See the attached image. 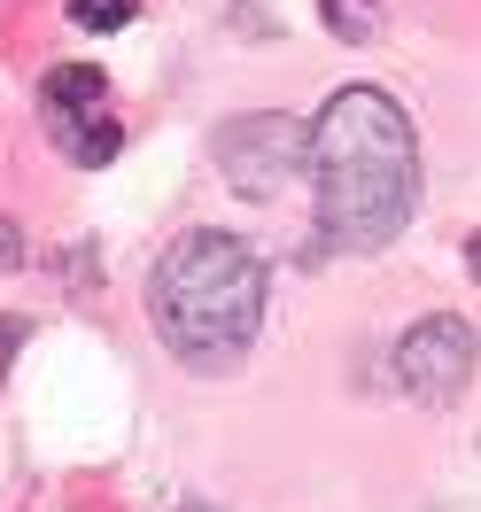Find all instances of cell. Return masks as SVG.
<instances>
[{
  "instance_id": "cell-11",
  "label": "cell",
  "mask_w": 481,
  "mask_h": 512,
  "mask_svg": "<svg viewBox=\"0 0 481 512\" xmlns=\"http://www.w3.org/2000/svg\"><path fill=\"white\" fill-rule=\"evenodd\" d=\"M466 272H474V280H481V233H474V241H466Z\"/></svg>"
},
{
  "instance_id": "cell-9",
  "label": "cell",
  "mask_w": 481,
  "mask_h": 512,
  "mask_svg": "<svg viewBox=\"0 0 481 512\" xmlns=\"http://www.w3.org/2000/svg\"><path fill=\"white\" fill-rule=\"evenodd\" d=\"M24 342H32V326H24V319H0V381H8V365H16Z\"/></svg>"
},
{
  "instance_id": "cell-7",
  "label": "cell",
  "mask_w": 481,
  "mask_h": 512,
  "mask_svg": "<svg viewBox=\"0 0 481 512\" xmlns=\"http://www.w3.org/2000/svg\"><path fill=\"white\" fill-rule=\"evenodd\" d=\"M319 16H326V32L350 39V47H365L381 32V0H319Z\"/></svg>"
},
{
  "instance_id": "cell-3",
  "label": "cell",
  "mask_w": 481,
  "mask_h": 512,
  "mask_svg": "<svg viewBox=\"0 0 481 512\" xmlns=\"http://www.w3.org/2000/svg\"><path fill=\"white\" fill-rule=\"evenodd\" d=\"M210 156H218V171H225L241 194H280V187L295 179V163L311 156V132L295 125V117H280V109H257V117L218 125Z\"/></svg>"
},
{
  "instance_id": "cell-6",
  "label": "cell",
  "mask_w": 481,
  "mask_h": 512,
  "mask_svg": "<svg viewBox=\"0 0 481 512\" xmlns=\"http://www.w3.org/2000/svg\"><path fill=\"white\" fill-rule=\"evenodd\" d=\"M47 132L70 148V163H78V171H101V163L125 148V125H117L109 109H101V117H78V125H47Z\"/></svg>"
},
{
  "instance_id": "cell-1",
  "label": "cell",
  "mask_w": 481,
  "mask_h": 512,
  "mask_svg": "<svg viewBox=\"0 0 481 512\" xmlns=\"http://www.w3.org/2000/svg\"><path fill=\"white\" fill-rule=\"evenodd\" d=\"M319 233L334 249H381L419 202V132L381 86H342L311 125Z\"/></svg>"
},
{
  "instance_id": "cell-8",
  "label": "cell",
  "mask_w": 481,
  "mask_h": 512,
  "mask_svg": "<svg viewBox=\"0 0 481 512\" xmlns=\"http://www.w3.org/2000/svg\"><path fill=\"white\" fill-rule=\"evenodd\" d=\"M132 8H140V0H70V24H86V32H117V24H132Z\"/></svg>"
},
{
  "instance_id": "cell-10",
  "label": "cell",
  "mask_w": 481,
  "mask_h": 512,
  "mask_svg": "<svg viewBox=\"0 0 481 512\" xmlns=\"http://www.w3.org/2000/svg\"><path fill=\"white\" fill-rule=\"evenodd\" d=\"M0 264H24V233H16V218H0Z\"/></svg>"
},
{
  "instance_id": "cell-5",
  "label": "cell",
  "mask_w": 481,
  "mask_h": 512,
  "mask_svg": "<svg viewBox=\"0 0 481 512\" xmlns=\"http://www.w3.org/2000/svg\"><path fill=\"white\" fill-rule=\"evenodd\" d=\"M39 101H47V125H78V117H101V101H109V78H101L94 63H63V70H47Z\"/></svg>"
},
{
  "instance_id": "cell-12",
  "label": "cell",
  "mask_w": 481,
  "mask_h": 512,
  "mask_svg": "<svg viewBox=\"0 0 481 512\" xmlns=\"http://www.w3.org/2000/svg\"><path fill=\"white\" fill-rule=\"evenodd\" d=\"M194 512H202V505H194Z\"/></svg>"
},
{
  "instance_id": "cell-4",
  "label": "cell",
  "mask_w": 481,
  "mask_h": 512,
  "mask_svg": "<svg viewBox=\"0 0 481 512\" xmlns=\"http://www.w3.org/2000/svg\"><path fill=\"white\" fill-rule=\"evenodd\" d=\"M466 381H474V326L450 319V311H427L396 342V388L412 404H450Z\"/></svg>"
},
{
  "instance_id": "cell-2",
  "label": "cell",
  "mask_w": 481,
  "mask_h": 512,
  "mask_svg": "<svg viewBox=\"0 0 481 512\" xmlns=\"http://www.w3.org/2000/svg\"><path fill=\"white\" fill-rule=\"evenodd\" d=\"M148 326L194 373H233L264 326V256L218 225H194L148 272Z\"/></svg>"
}]
</instances>
